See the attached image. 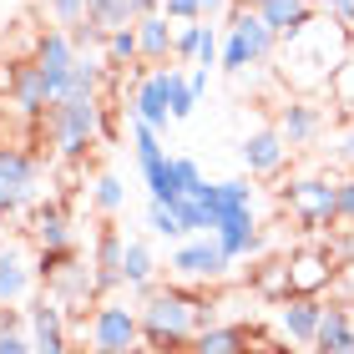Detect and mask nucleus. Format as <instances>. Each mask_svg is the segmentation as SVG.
Wrapping results in <instances>:
<instances>
[{
	"mask_svg": "<svg viewBox=\"0 0 354 354\" xmlns=\"http://www.w3.org/2000/svg\"><path fill=\"white\" fill-rule=\"evenodd\" d=\"M334 279H339V263H334L329 248H294L288 253V294H324V288H334Z\"/></svg>",
	"mask_w": 354,
	"mask_h": 354,
	"instance_id": "obj_6",
	"label": "nucleus"
},
{
	"mask_svg": "<svg viewBox=\"0 0 354 354\" xmlns=\"http://www.w3.org/2000/svg\"><path fill=\"white\" fill-rule=\"evenodd\" d=\"M76 56H82V51H76V41H71V30H66V26H61V30H46V36L36 41V66L56 82V96H61V82L71 76Z\"/></svg>",
	"mask_w": 354,
	"mask_h": 354,
	"instance_id": "obj_13",
	"label": "nucleus"
},
{
	"mask_svg": "<svg viewBox=\"0 0 354 354\" xmlns=\"http://www.w3.org/2000/svg\"><path fill=\"white\" fill-rule=\"evenodd\" d=\"M36 127L66 162H82L86 147L102 137V96H61L36 117Z\"/></svg>",
	"mask_w": 354,
	"mask_h": 354,
	"instance_id": "obj_2",
	"label": "nucleus"
},
{
	"mask_svg": "<svg viewBox=\"0 0 354 354\" xmlns=\"http://www.w3.org/2000/svg\"><path fill=\"white\" fill-rule=\"evenodd\" d=\"M198 6H203V15H223V10H228V0H198Z\"/></svg>",
	"mask_w": 354,
	"mask_h": 354,
	"instance_id": "obj_48",
	"label": "nucleus"
},
{
	"mask_svg": "<svg viewBox=\"0 0 354 354\" xmlns=\"http://www.w3.org/2000/svg\"><path fill=\"white\" fill-rule=\"evenodd\" d=\"M36 198V192H26V187H10V183H0V223H10L21 207Z\"/></svg>",
	"mask_w": 354,
	"mask_h": 354,
	"instance_id": "obj_35",
	"label": "nucleus"
},
{
	"mask_svg": "<svg viewBox=\"0 0 354 354\" xmlns=\"http://www.w3.org/2000/svg\"><path fill=\"white\" fill-rule=\"evenodd\" d=\"M0 183L36 192V183H41V157L30 152V147H21V142H6V147H0Z\"/></svg>",
	"mask_w": 354,
	"mask_h": 354,
	"instance_id": "obj_20",
	"label": "nucleus"
},
{
	"mask_svg": "<svg viewBox=\"0 0 354 354\" xmlns=\"http://www.w3.org/2000/svg\"><path fill=\"white\" fill-rule=\"evenodd\" d=\"M167 268H172L183 283H218V279H228L233 259L223 253V243H218L213 233H198V238H183V243L172 248Z\"/></svg>",
	"mask_w": 354,
	"mask_h": 354,
	"instance_id": "obj_4",
	"label": "nucleus"
},
{
	"mask_svg": "<svg viewBox=\"0 0 354 354\" xmlns=\"http://www.w3.org/2000/svg\"><path fill=\"white\" fill-rule=\"evenodd\" d=\"M319 314H324V304H319L314 294H283V299H279V329H283L294 344H309V349H314Z\"/></svg>",
	"mask_w": 354,
	"mask_h": 354,
	"instance_id": "obj_10",
	"label": "nucleus"
},
{
	"mask_svg": "<svg viewBox=\"0 0 354 354\" xmlns=\"http://www.w3.org/2000/svg\"><path fill=\"white\" fill-rule=\"evenodd\" d=\"M51 15H56V26L71 30V26L86 15V0H51Z\"/></svg>",
	"mask_w": 354,
	"mask_h": 354,
	"instance_id": "obj_38",
	"label": "nucleus"
},
{
	"mask_svg": "<svg viewBox=\"0 0 354 354\" xmlns=\"http://www.w3.org/2000/svg\"><path fill=\"white\" fill-rule=\"evenodd\" d=\"M30 294V268L21 248H0V304H21Z\"/></svg>",
	"mask_w": 354,
	"mask_h": 354,
	"instance_id": "obj_22",
	"label": "nucleus"
},
{
	"mask_svg": "<svg viewBox=\"0 0 354 354\" xmlns=\"http://www.w3.org/2000/svg\"><path fill=\"white\" fill-rule=\"evenodd\" d=\"M137 314H142V344L157 349V354H183L192 344V334L203 324H213L207 299L198 288H183V283H167V288L147 283L137 294Z\"/></svg>",
	"mask_w": 354,
	"mask_h": 354,
	"instance_id": "obj_1",
	"label": "nucleus"
},
{
	"mask_svg": "<svg viewBox=\"0 0 354 354\" xmlns=\"http://www.w3.org/2000/svg\"><path fill=\"white\" fill-rule=\"evenodd\" d=\"M259 344V329L248 324H203L183 354H248Z\"/></svg>",
	"mask_w": 354,
	"mask_h": 354,
	"instance_id": "obj_11",
	"label": "nucleus"
},
{
	"mask_svg": "<svg viewBox=\"0 0 354 354\" xmlns=\"http://www.w3.org/2000/svg\"><path fill=\"white\" fill-rule=\"evenodd\" d=\"M147 228L157 233V238H167V243H183L187 238V228H183V218H177V207L172 203H147Z\"/></svg>",
	"mask_w": 354,
	"mask_h": 354,
	"instance_id": "obj_30",
	"label": "nucleus"
},
{
	"mask_svg": "<svg viewBox=\"0 0 354 354\" xmlns=\"http://www.w3.org/2000/svg\"><path fill=\"white\" fill-rule=\"evenodd\" d=\"M203 26H207V21H177V30H172V56H177V61H198Z\"/></svg>",
	"mask_w": 354,
	"mask_h": 354,
	"instance_id": "obj_33",
	"label": "nucleus"
},
{
	"mask_svg": "<svg viewBox=\"0 0 354 354\" xmlns=\"http://www.w3.org/2000/svg\"><path fill=\"white\" fill-rule=\"evenodd\" d=\"M253 10H259L283 41H294L299 30H309L314 15H319V6H309V0H253Z\"/></svg>",
	"mask_w": 354,
	"mask_h": 354,
	"instance_id": "obj_18",
	"label": "nucleus"
},
{
	"mask_svg": "<svg viewBox=\"0 0 354 354\" xmlns=\"http://www.w3.org/2000/svg\"><path fill=\"white\" fill-rule=\"evenodd\" d=\"M0 354H36V344H30L21 329H10L6 339H0Z\"/></svg>",
	"mask_w": 354,
	"mask_h": 354,
	"instance_id": "obj_42",
	"label": "nucleus"
},
{
	"mask_svg": "<svg viewBox=\"0 0 354 354\" xmlns=\"http://www.w3.org/2000/svg\"><path fill=\"white\" fill-rule=\"evenodd\" d=\"M314 354H344V349H314Z\"/></svg>",
	"mask_w": 354,
	"mask_h": 354,
	"instance_id": "obj_53",
	"label": "nucleus"
},
{
	"mask_svg": "<svg viewBox=\"0 0 354 354\" xmlns=\"http://www.w3.org/2000/svg\"><path fill=\"white\" fill-rule=\"evenodd\" d=\"M162 82H167V106H172V122H187L192 111H198V91L192 82L177 66H162Z\"/></svg>",
	"mask_w": 354,
	"mask_h": 354,
	"instance_id": "obj_27",
	"label": "nucleus"
},
{
	"mask_svg": "<svg viewBox=\"0 0 354 354\" xmlns=\"http://www.w3.org/2000/svg\"><path fill=\"white\" fill-rule=\"evenodd\" d=\"M142 61V41H137V26H111L106 30V66H137Z\"/></svg>",
	"mask_w": 354,
	"mask_h": 354,
	"instance_id": "obj_26",
	"label": "nucleus"
},
{
	"mask_svg": "<svg viewBox=\"0 0 354 354\" xmlns=\"http://www.w3.org/2000/svg\"><path fill=\"white\" fill-rule=\"evenodd\" d=\"M172 167H177V187H183V192H192V187H203V183H207L203 167L192 162V157H172Z\"/></svg>",
	"mask_w": 354,
	"mask_h": 354,
	"instance_id": "obj_37",
	"label": "nucleus"
},
{
	"mask_svg": "<svg viewBox=\"0 0 354 354\" xmlns=\"http://www.w3.org/2000/svg\"><path fill=\"white\" fill-rule=\"evenodd\" d=\"M339 223H354V172L339 183Z\"/></svg>",
	"mask_w": 354,
	"mask_h": 354,
	"instance_id": "obj_41",
	"label": "nucleus"
},
{
	"mask_svg": "<svg viewBox=\"0 0 354 354\" xmlns=\"http://www.w3.org/2000/svg\"><path fill=\"white\" fill-rule=\"evenodd\" d=\"M71 41H76V51H91V46H106V26H102V21H91V15H82V21L71 26Z\"/></svg>",
	"mask_w": 354,
	"mask_h": 354,
	"instance_id": "obj_34",
	"label": "nucleus"
},
{
	"mask_svg": "<svg viewBox=\"0 0 354 354\" xmlns=\"http://www.w3.org/2000/svg\"><path fill=\"white\" fill-rule=\"evenodd\" d=\"M228 30H233V36L248 46L253 66H259V61H268V56H273V46H279V30H273V26H268V21H263V15L253 10V6L233 10V26H228Z\"/></svg>",
	"mask_w": 354,
	"mask_h": 354,
	"instance_id": "obj_19",
	"label": "nucleus"
},
{
	"mask_svg": "<svg viewBox=\"0 0 354 354\" xmlns=\"http://www.w3.org/2000/svg\"><path fill=\"white\" fill-rule=\"evenodd\" d=\"M122 248L127 238L117 228H102L96 233V248H91V268H96V288H102V299H111L122 288Z\"/></svg>",
	"mask_w": 354,
	"mask_h": 354,
	"instance_id": "obj_17",
	"label": "nucleus"
},
{
	"mask_svg": "<svg viewBox=\"0 0 354 354\" xmlns=\"http://www.w3.org/2000/svg\"><path fill=\"white\" fill-rule=\"evenodd\" d=\"M142 6H147V10H157V6H162V0H142Z\"/></svg>",
	"mask_w": 354,
	"mask_h": 354,
	"instance_id": "obj_51",
	"label": "nucleus"
},
{
	"mask_svg": "<svg viewBox=\"0 0 354 354\" xmlns=\"http://www.w3.org/2000/svg\"><path fill=\"white\" fill-rule=\"evenodd\" d=\"M152 273H157V259H152V248L142 243V238H127V248H122V283L142 294V288L152 283Z\"/></svg>",
	"mask_w": 354,
	"mask_h": 354,
	"instance_id": "obj_23",
	"label": "nucleus"
},
{
	"mask_svg": "<svg viewBox=\"0 0 354 354\" xmlns=\"http://www.w3.org/2000/svg\"><path fill=\"white\" fill-rule=\"evenodd\" d=\"M248 354H283V349H279V344H268V339H263V334H259V344H253Z\"/></svg>",
	"mask_w": 354,
	"mask_h": 354,
	"instance_id": "obj_49",
	"label": "nucleus"
},
{
	"mask_svg": "<svg viewBox=\"0 0 354 354\" xmlns=\"http://www.w3.org/2000/svg\"><path fill=\"white\" fill-rule=\"evenodd\" d=\"M329 21H339V26H354V0H329Z\"/></svg>",
	"mask_w": 354,
	"mask_h": 354,
	"instance_id": "obj_43",
	"label": "nucleus"
},
{
	"mask_svg": "<svg viewBox=\"0 0 354 354\" xmlns=\"http://www.w3.org/2000/svg\"><path fill=\"white\" fill-rule=\"evenodd\" d=\"M132 117L152 122L157 132H167L172 106H167V82H162V66L147 71V76H137V91H132Z\"/></svg>",
	"mask_w": 354,
	"mask_h": 354,
	"instance_id": "obj_16",
	"label": "nucleus"
},
{
	"mask_svg": "<svg viewBox=\"0 0 354 354\" xmlns=\"http://www.w3.org/2000/svg\"><path fill=\"white\" fill-rule=\"evenodd\" d=\"M339 162H344V167L354 172V127H349V132L339 137Z\"/></svg>",
	"mask_w": 354,
	"mask_h": 354,
	"instance_id": "obj_45",
	"label": "nucleus"
},
{
	"mask_svg": "<svg viewBox=\"0 0 354 354\" xmlns=\"http://www.w3.org/2000/svg\"><path fill=\"white\" fill-rule=\"evenodd\" d=\"M86 344H91V349L142 344V314H137V304H127V299H102V304L91 309Z\"/></svg>",
	"mask_w": 354,
	"mask_h": 354,
	"instance_id": "obj_5",
	"label": "nucleus"
},
{
	"mask_svg": "<svg viewBox=\"0 0 354 354\" xmlns=\"http://www.w3.org/2000/svg\"><path fill=\"white\" fill-rule=\"evenodd\" d=\"M344 46H349V61H354V26H349V41H344Z\"/></svg>",
	"mask_w": 354,
	"mask_h": 354,
	"instance_id": "obj_50",
	"label": "nucleus"
},
{
	"mask_svg": "<svg viewBox=\"0 0 354 354\" xmlns=\"http://www.w3.org/2000/svg\"><path fill=\"white\" fill-rule=\"evenodd\" d=\"M213 238L223 243V253H228L233 263H238V259H253V253H263V243H268V233L253 223V213H228V218H218Z\"/></svg>",
	"mask_w": 354,
	"mask_h": 354,
	"instance_id": "obj_9",
	"label": "nucleus"
},
{
	"mask_svg": "<svg viewBox=\"0 0 354 354\" xmlns=\"http://www.w3.org/2000/svg\"><path fill=\"white\" fill-rule=\"evenodd\" d=\"M309 6H319V10H329V0H309Z\"/></svg>",
	"mask_w": 354,
	"mask_h": 354,
	"instance_id": "obj_52",
	"label": "nucleus"
},
{
	"mask_svg": "<svg viewBox=\"0 0 354 354\" xmlns=\"http://www.w3.org/2000/svg\"><path fill=\"white\" fill-rule=\"evenodd\" d=\"M218 56H223V46H218V30H213V26H203V46H198V66H218Z\"/></svg>",
	"mask_w": 354,
	"mask_h": 354,
	"instance_id": "obj_40",
	"label": "nucleus"
},
{
	"mask_svg": "<svg viewBox=\"0 0 354 354\" xmlns=\"http://www.w3.org/2000/svg\"><path fill=\"white\" fill-rule=\"evenodd\" d=\"M334 283H339L344 294H349V304H354V259H349V263L339 268V279H334Z\"/></svg>",
	"mask_w": 354,
	"mask_h": 354,
	"instance_id": "obj_46",
	"label": "nucleus"
},
{
	"mask_svg": "<svg viewBox=\"0 0 354 354\" xmlns=\"http://www.w3.org/2000/svg\"><path fill=\"white\" fill-rule=\"evenodd\" d=\"M253 288H259V294H268V299H283V294H288V259L259 263V273H253Z\"/></svg>",
	"mask_w": 354,
	"mask_h": 354,
	"instance_id": "obj_32",
	"label": "nucleus"
},
{
	"mask_svg": "<svg viewBox=\"0 0 354 354\" xmlns=\"http://www.w3.org/2000/svg\"><path fill=\"white\" fill-rule=\"evenodd\" d=\"M106 71H111V66H96L91 56H76L71 76L61 82V96H102V82H106ZM61 96H56V102H61Z\"/></svg>",
	"mask_w": 354,
	"mask_h": 354,
	"instance_id": "obj_25",
	"label": "nucleus"
},
{
	"mask_svg": "<svg viewBox=\"0 0 354 354\" xmlns=\"http://www.w3.org/2000/svg\"><path fill=\"white\" fill-rule=\"evenodd\" d=\"M218 61H223V71H243V66H253V56H248V46H243V41H238V36H233V30H228V41H223V56H218Z\"/></svg>",
	"mask_w": 354,
	"mask_h": 354,
	"instance_id": "obj_36",
	"label": "nucleus"
},
{
	"mask_svg": "<svg viewBox=\"0 0 354 354\" xmlns=\"http://www.w3.org/2000/svg\"><path fill=\"white\" fill-rule=\"evenodd\" d=\"M172 30L177 26H167V15H142L137 21V41H142V61L147 66H167V56H172Z\"/></svg>",
	"mask_w": 354,
	"mask_h": 354,
	"instance_id": "obj_21",
	"label": "nucleus"
},
{
	"mask_svg": "<svg viewBox=\"0 0 354 354\" xmlns=\"http://www.w3.org/2000/svg\"><path fill=\"white\" fill-rule=\"evenodd\" d=\"M228 213H253L248 177H228V183H218V218H228Z\"/></svg>",
	"mask_w": 354,
	"mask_h": 354,
	"instance_id": "obj_31",
	"label": "nucleus"
},
{
	"mask_svg": "<svg viewBox=\"0 0 354 354\" xmlns=\"http://www.w3.org/2000/svg\"><path fill=\"white\" fill-rule=\"evenodd\" d=\"M273 127L283 132L288 147H309V142L324 132V111H319L314 102H304V96H294V102H283V111H279Z\"/></svg>",
	"mask_w": 354,
	"mask_h": 354,
	"instance_id": "obj_14",
	"label": "nucleus"
},
{
	"mask_svg": "<svg viewBox=\"0 0 354 354\" xmlns=\"http://www.w3.org/2000/svg\"><path fill=\"white\" fill-rule=\"evenodd\" d=\"M329 102H334L339 117H354V61L349 56L329 71Z\"/></svg>",
	"mask_w": 354,
	"mask_h": 354,
	"instance_id": "obj_28",
	"label": "nucleus"
},
{
	"mask_svg": "<svg viewBox=\"0 0 354 354\" xmlns=\"http://www.w3.org/2000/svg\"><path fill=\"white\" fill-rule=\"evenodd\" d=\"M243 167L253 172V177H273V172H283V162H288V142H283V132L279 127H259V132H248L243 137Z\"/></svg>",
	"mask_w": 354,
	"mask_h": 354,
	"instance_id": "obj_7",
	"label": "nucleus"
},
{
	"mask_svg": "<svg viewBox=\"0 0 354 354\" xmlns=\"http://www.w3.org/2000/svg\"><path fill=\"white\" fill-rule=\"evenodd\" d=\"M10 329H21V314H15L10 304H0V339H6Z\"/></svg>",
	"mask_w": 354,
	"mask_h": 354,
	"instance_id": "obj_44",
	"label": "nucleus"
},
{
	"mask_svg": "<svg viewBox=\"0 0 354 354\" xmlns=\"http://www.w3.org/2000/svg\"><path fill=\"white\" fill-rule=\"evenodd\" d=\"M167 21H203V6L198 0H162Z\"/></svg>",
	"mask_w": 354,
	"mask_h": 354,
	"instance_id": "obj_39",
	"label": "nucleus"
},
{
	"mask_svg": "<svg viewBox=\"0 0 354 354\" xmlns=\"http://www.w3.org/2000/svg\"><path fill=\"white\" fill-rule=\"evenodd\" d=\"M91 354H147V344H117V349H91Z\"/></svg>",
	"mask_w": 354,
	"mask_h": 354,
	"instance_id": "obj_47",
	"label": "nucleus"
},
{
	"mask_svg": "<svg viewBox=\"0 0 354 354\" xmlns=\"http://www.w3.org/2000/svg\"><path fill=\"white\" fill-rule=\"evenodd\" d=\"M91 203L102 207L106 218H117L122 207H127V183H122L117 172H102V177H96V183H91Z\"/></svg>",
	"mask_w": 354,
	"mask_h": 354,
	"instance_id": "obj_29",
	"label": "nucleus"
},
{
	"mask_svg": "<svg viewBox=\"0 0 354 354\" xmlns=\"http://www.w3.org/2000/svg\"><path fill=\"white\" fill-rule=\"evenodd\" d=\"M30 238L41 253H71V213L66 203H41L30 213Z\"/></svg>",
	"mask_w": 354,
	"mask_h": 354,
	"instance_id": "obj_12",
	"label": "nucleus"
},
{
	"mask_svg": "<svg viewBox=\"0 0 354 354\" xmlns=\"http://www.w3.org/2000/svg\"><path fill=\"white\" fill-rule=\"evenodd\" d=\"M10 102L21 106L26 117H41V111L56 102V82L36 66V61H15V76H10Z\"/></svg>",
	"mask_w": 354,
	"mask_h": 354,
	"instance_id": "obj_8",
	"label": "nucleus"
},
{
	"mask_svg": "<svg viewBox=\"0 0 354 354\" xmlns=\"http://www.w3.org/2000/svg\"><path fill=\"white\" fill-rule=\"evenodd\" d=\"M314 349H344V354H354V304L349 299H329L324 304Z\"/></svg>",
	"mask_w": 354,
	"mask_h": 354,
	"instance_id": "obj_15",
	"label": "nucleus"
},
{
	"mask_svg": "<svg viewBox=\"0 0 354 354\" xmlns=\"http://www.w3.org/2000/svg\"><path fill=\"white\" fill-rule=\"evenodd\" d=\"M0 147H6V122H0Z\"/></svg>",
	"mask_w": 354,
	"mask_h": 354,
	"instance_id": "obj_54",
	"label": "nucleus"
},
{
	"mask_svg": "<svg viewBox=\"0 0 354 354\" xmlns=\"http://www.w3.org/2000/svg\"><path fill=\"white\" fill-rule=\"evenodd\" d=\"M283 207L299 228L329 233V228H339V183L334 177H299V183L283 187Z\"/></svg>",
	"mask_w": 354,
	"mask_h": 354,
	"instance_id": "obj_3",
	"label": "nucleus"
},
{
	"mask_svg": "<svg viewBox=\"0 0 354 354\" xmlns=\"http://www.w3.org/2000/svg\"><path fill=\"white\" fill-rule=\"evenodd\" d=\"M137 167H142V177H147V192L157 203H177V198H183V187H177V167H172L167 152H157V157H147V162H137Z\"/></svg>",
	"mask_w": 354,
	"mask_h": 354,
	"instance_id": "obj_24",
	"label": "nucleus"
}]
</instances>
